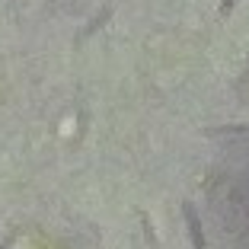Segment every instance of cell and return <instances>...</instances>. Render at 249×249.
Instances as JSON below:
<instances>
[{"label": "cell", "mask_w": 249, "mask_h": 249, "mask_svg": "<svg viewBox=\"0 0 249 249\" xmlns=\"http://www.w3.org/2000/svg\"><path fill=\"white\" fill-rule=\"evenodd\" d=\"M233 7H236V0H220V7H217V16H220V19H227V16L233 13Z\"/></svg>", "instance_id": "cell-2"}, {"label": "cell", "mask_w": 249, "mask_h": 249, "mask_svg": "<svg viewBox=\"0 0 249 249\" xmlns=\"http://www.w3.org/2000/svg\"><path fill=\"white\" fill-rule=\"evenodd\" d=\"M182 214H185V224H189V236H192V246L195 249H208V240H205V230H201V217L198 211L185 201L182 205Z\"/></svg>", "instance_id": "cell-1"}, {"label": "cell", "mask_w": 249, "mask_h": 249, "mask_svg": "<svg viewBox=\"0 0 249 249\" xmlns=\"http://www.w3.org/2000/svg\"><path fill=\"white\" fill-rule=\"evenodd\" d=\"M0 249H3V246H0Z\"/></svg>", "instance_id": "cell-3"}]
</instances>
